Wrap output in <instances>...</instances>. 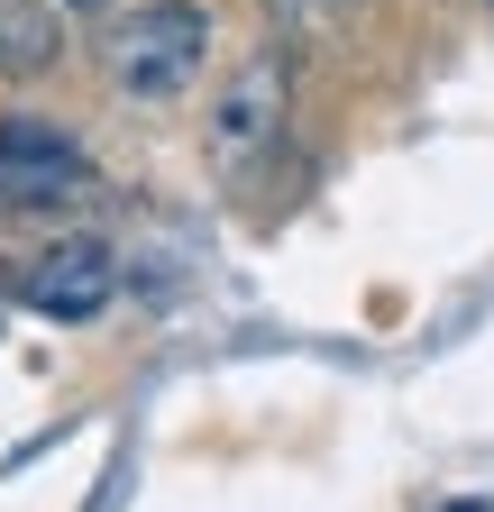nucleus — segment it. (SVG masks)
I'll return each instance as SVG.
<instances>
[{
  "label": "nucleus",
  "mask_w": 494,
  "mask_h": 512,
  "mask_svg": "<svg viewBox=\"0 0 494 512\" xmlns=\"http://www.w3.org/2000/svg\"><path fill=\"white\" fill-rule=\"evenodd\" d=\"M202 55H211V19L193 10V0H156V10L119 19V37H110V83L129 92V101H174L183 83L202 74Z\"/></svg>",
  "instance_id": "f257e3e1"
},
{
  "label": "nucleus",
  "mask_w": 494,
  "mask_h": 512,
  "mask_svg": "<svg viewBox=\"0 0 494 512\" xmlns=\"http://www.w3.org/2000/svg\"><path fill=\"white\" fill-rule=\"evenodd\" d=\"M55 46H65V28H55V10H37V0H0V74L28 83L55 64Z\"/></svg>",
  "instance_id": "39448f33"
},
{
  "label": "nucleus",
  "mask_w": 494,
  "mask_h": 512,
  "mask_svg": "<svg viewBox=\"0 0 494 512\" xmlns=\"http://www.w3.org/2000/svg\"><path fill=\"white\" fill-rule=\"evenodd\" d=\"M83 183H92V156L55 119H0V202H10V211L74 202Z\"/></svg>",
  "instance_id": "f03ea898"
},
{
  "label": "nucleus",
  "mask_w": 494,
  "mask_h": 512,
  "mask_svg": "<svg viewBox=\"0 0 494 512\" xmlns=\"http://www.w3.org/2000/svg\"><path fill=\"white\" fill-rule=\"evenodd\" d=\"M449 512H494V503H449Z\"/></svg>",
  "instance_id": "423d86ee"
},
{
  "label": "nucleus",
  "mask_w": 494,
  "mask_h": 512,
  "mask_svg": "<svg viewBox=\"0 0 494 512\" xmlns=\"http://www.w3.org/2000/svg\"><path fill=\"white\" fill-rule=\"evenodd\" d=\"M275 119H284V55H257L238 74V92L220 101V128H211V156L220 165H247L266 138H275Z\"/></svg>",
  "instance_id": "20e7f679"
},
{
  "label": "nucleus",
  "mask_w": 494,
  "mask_h": 512,
  "mask_svg": "<svg viewBox=\"0 0 494 512\" xmlns=\"http://www.w3.org/2000/svg\"><path fill=\"white\" fill-rule=\"evenodd\" d=\"M110 284H119L110 247L74 238V247H46L37 266L19 275V302H28V311H46V320H92V311L110 302Z\"/></svg>",
  "instance_id": "7ed1b4c3"
}]
</instances>
